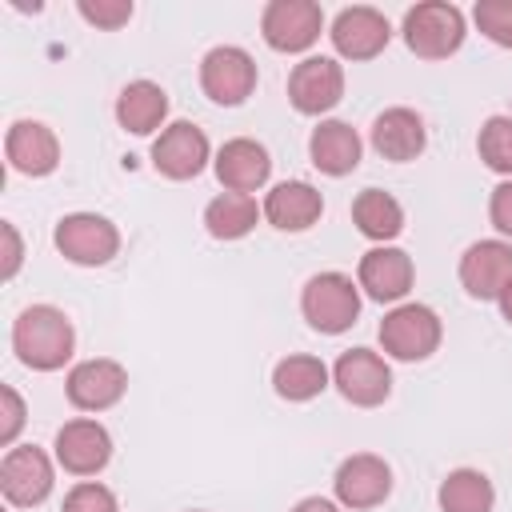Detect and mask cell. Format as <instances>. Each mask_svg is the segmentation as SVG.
I'll list each match as a JSON object with an SVG mask.
<instances>
[{
  "instance_id": "obj_1",
  "label": "cell",
  "mask_w": 512,
  "mask_h": 512,
  "mask_svg": "<svg viewBox=\"0 0 512 512\" xmlns=\"http://www.w3.org/2000/svg\"><path fill=\"white\" fill-rule=\"evenodd\" d=\"M12 348H16L20 364H28L36 372H56L72 360V348H76L72 320L52 304H32L12 324Z\"/></svg>"
},
{
  "instance_id": "obj_2",
  "label": "cell",
  "mask_w": 512,
  "mask_h": 512,
  "mask_svg": "<svg viewBox=\"0 0 512 512\" xmlns=\"http://www.w3.org/2000/svg\"><path fill=\"white\" fill-rule=\"evenodd\" d=\"M300 312L316 332L340 336L360 316V288L344 272H316L300 292Z\"/></svg>"
},
{
  "instance_id": "obj_3",
  "label": "cell",
  "mask_w": 512,
  "mask_h": 512,
  "mask_svg": "<svg viewBox=\"0 0 512 512\" xmlns=\"http://www.w3.org/2000/svg\"><path fill=\"white\" fill-rule=\"evenodd\" d=\"M404 44L420 60H444L464 44V12L448 0H424L404 12Z\"/></svg>"
},
{
  "instance_id": "obj_4",
  "label": "cell",
  "mask_w": 512,
  "mask_h": 512,
  "mask_svg": "<svg viewBox=\"0 0 512 512\" xmlns=\"http://www.w3.org/2000/svg\"><path fill=\"white\" fill-rule=\"evenodd\" d=\"M440 316L428 304H400L380 320V344L396 360H428L440 348Z\"/></svg>"
},
{
  "instance_id": "obj_5",
  "label": "cell",
  "mask_w": 512,
  "mask_h": 512,
  "mask_svg": "<svg viewBox=\"0 0 512 512\" xmlns=\"http://www.w3.org/2000/svg\"><path fill=\"white\" fill-rule=\"evenodd\" d=\"M56 248L64 260L72 264H84V268H96V264H108L116 252H120V232L108 216H96V212H72L56 224Z\"/></svg>"
},
{
  "instance_id": "obj_6",
  "label": "cell",
  "mask_w": 512,
  "mask_h": 512,
  "mask_svg": "<svg viewBox=\"0 0 512 512\" xmlns=\"http://www.w3.org/2000/svg\"><path fill=\"white\" fill-rule=\"evenodd\" d=\"M200 88L208 100L236 108L256 88V60L236 44H220L200 60Z\"/></svg>"
},
{
  "instance_id": "obj_7",
  "label": "cell",
  "mask_w": 512,
  "mask_h": 512,
  "mask_svg": "<svg viewBox=\"0 0 512 512\" xmlns=\"http://www.w3.org/2000/svg\"><path fill=\"white\" fill-rule=\"evenodd\" d=\"M332 384L340 388V396L348 404L376 408L392 392V372H388V364H384L380 352H372V348H348V352H340V360L332 368Z\"/></svg>"
},
{
  "instance_id": "obj_8",
  "label": "cell",
  "mask_w": 512,
  "mask_h": 512,
  "mask_svg": "<svg viewBox=\"0 0 512 512\" xmlns=\"http://www.w3.org/2000/svg\"><path fill=\"white\" fill-rule=\"evenodd\" d=\"M0 492L16 508L44 504L52 492V460L36 444H16L0 460Z\"/></svg>"
},
{
  "instance_id": "obj_9",
  "label": "cell",
  "mask_w": 512,
  "mask_h": 512,
  "mask_svg": "<svg viewBox=\"0 0 512 512\" xmlns=\"http://www.w3.org/2000/svg\"><path fill=\"white\" fill-rule=\"evenodd\" d=\"M324 12L312 0H272L260 16V32L276 52H304L320 40Z\"/></svg>"
},
{
  "instance_id": "obj_10",
  "label": "cell",
  "mask_w": 512,
  "mask_h": 512,
  "mask_svg": "<svg viewBox=\"0 0 512 512\" xmlns=\"http://www.w3.org/2000/svg\"><path fill=\"white\" fill-rule=\"evenodd\" d=\"M332 488H336V500L352 512L360 508H376L388 500L392 492V468L384 456L376 452H356L348 460H340L336 476H332Z\"/></svg>"
},
{
  "instance_id": "obj_11",
  "label": "cell",
  "mask_w": 512,
  "mask_h": 512,
  "mask_svg": "<svg viewBox=\"0 0 512 512\" xmlns=\"http://www.w3.org/2000/svg\"><path fill=\"white\" fill-rule=\"evenodd\" d=\"M344 96V68L332 56H308L288 76V100L304 116H320L336 108Z\"/></svg>"
},
{
  "instance_id": "obj_12",
  "label": "cell",
  "mask_w": 512,
  "mask_h": 512,
  "mask_svg": "<svg viewBox=\"0 0 512 512\" xmlns=\"http://www.w3.org/2000/svg\"><path fill=\"white\" fill-rule=\"evenodd\" d=\"M332 48L344 56V60H372L388 48L392 40V28H388V16L368 8V4H352V8H340L336 20H332Z\"/></svg>"
},
{
  "instance_id": "obj_13",
  "label": "cell",
  "mask_w": 512,
  "mask_h": 512,
  "mask_svg": "<svg viewBox=\"0 0 512 512\" xmlns=\"http://www.w3.org/2000/svg\"><path fill=\"white\" fill-rule=\"evenodd\" d=\"M208 164V136L192 120L168 124L152 144V168L168 180H192Z\"/></svg>"
},
{
  "instance_id": "obj_14",
  "label": "cell",
  "mask_w": 512,
  "mask_h": 512,
  "mask_svg": "<svg viewBox=\"0 0 512 512\" xmlns=\"http://www.w3.org/2000/svg\"><path fill=\"white\" fill-rule=\"evenodd\" d=\"M128 388V372L120 360H108V356H96V360H84L68 372L64 380V392H68V404L80 408V412H104L112 408Z\"/></svg>"
},
{
  "instance_id": "obj_15",
  "label": "cell",
  "mask_w": 512,
  "mask_h": 512,
  "mask_svg": "<svg viewBox=\"0 0 512 512\" xmlns=\"http://www.w3.org/2000/svg\"><path fill=\"white\" fill-rule=\"evenodd\" d=\"M512 280V244L504 240H476L460 256V284L472 300H496Z\"/></svg>"
},
{
  "instance_id": "obj_16",
  "label": "cell",
  "mask_w": 512,
  "mask_h": 512,
  "mask_svg": "<svg viewBox=\"0 0 512 512\" xmlns=\"http://www.w3.org/2000/svg\"><path fill=\"white\" fill-rule=\"evenodd\" d=\"M56 460L72 476H96L112 460V436L96 420H68L56 432Z\"/></svg>"
},
{
  "instance_id": "obj_17",
  "label": "cell",
  "mask_w": 512,
  "mask_h": 512,
  "mask_svg": "<svg viewBox=\"0 0 512 512\" xmlns=\"http://www.w3.org/2000/svg\"><path fill=\"white\" fill-rule=\"evenodd\" d=\"M412 276H416V272H412V256H408L404 248H392V244L368 248V252L360 256V268H356L360 288H364L372 300H380V304L408 296Z\"/></svg>"
},
{
  "instance_id": "obj_18",
  "label": "cell",
  "mask_w": 512,
  "mask_h": 512,
  "mask_svg": "<svg viewBox=\"0 0 512 512\" xmlns=\"http://www.w3.org/2000/svg\"><path fill=\"white\" fill-rule=\"evenodd\" d=\"M4 156L24 176H48L60 164V140L40 120H16L4 136Z\"/></svg>"
},
{
  "instance_id": "obj_19",
  "label": "cell",
  "mask_w": 512,
  "mask_h": 512,
  "mask_svg": "<svg viewBox=\"0 0 512 512\" xmlns=\"http://www.w3.org/2000/svg\"><path fill=\"white\" fill-rule=\"evenodd\" d=\"M324 212V196L308 180H284L264 196V216L280 232H308Z\"/></svg>"
},
{
  "instance_id": "obj_20",
  "label": "cell",
  "mask_w": 512,
  "mask_h": 512,
  "mask_svg": "<svg viewBox=\"0 0 512 512\" xmlns=\"http://www.w3.org/2000/svg\"><path fill=\"white\" fill-rule=\"evenodd\" d=\"M424 144H428V132L412 108H384L372 120V148L392 164L416 160L424 152Z\"/></svg>"
},
{
  "instance_id": "obj_21",
  "label": "cell",
  "mask_w": 512,
  "mask_h": 512,
  "mask_svg": "<svg viewBox=\"0 0 512 512\" xmlns=\"http://www.w3.org/2000/svg\"><path fill=\"white\" fill-rule=\"evenodd\" d=\"M272 172V160H268V148L248 140V136H236L228 144H220L216 152V176L228 192H256Z\"/></svg>"
},
{
  "instance_id": "obj_22",
  "label": "cell",
  "mask_w": 512,
  "mask_h": 512,
  "mask_svg": "<svg viewBox=\"0 0 512 512\" xmlns=\"http://www.w3.org/2000/svg\"><path fill=\"white\" fill-rule=\"evenodd\" d=\"M360 136L352 124L344 120H320L312 128V140H308V156L320 172L328 176H348L356 164H360Z\"/></svg>"
},
{
  "instance_id": "obj_23",
  "label": "cell",
  "mask_w": 512,
  "mask_h": 512,
  "mask_svg": "<svg viewBox=\"0 0 512 512\" xmlns=\"http://www.w3.org/2000/svg\"><path fill=\"white\" fill-rule=\"evenodd\" d=\"M168 116V92L152 80H132L124 84V92L116 96V120L120 128H128L132 136H148L164 124Z\"/></svg>"
},
{
  "instance_id": "obj_24",
  "label": "cell",
  "mask_w": 512,
  "mask_h": 512,
  "mask_svg": "<svg viewBox=\"0 0 512 512\" xmlns=\"http://www.w3.org/2000/svg\"><path fill=\"white\" fill-rule=\"evenodd\" d=\"M272 388L280 400H292V404H304L312 396H320L328 388V364L320 356H284L276 368H272Z\"/></svg>"
},
{
  "instance_id": "obj_25",
  "label": "cell",
  "mask_w": 512,
  "mask_h": 512,
  "mask_svg": "<svg viewBox=\"0 0 512 512\" xmlns=\"http://www.w3.org/2000/svg\"><path fill=\"white\" fill-rule=\"evenodd\" d=\"M352 224L368 236V240H396L404 232V208L396 196L380 192V188H364L352 200Z\"/></svg>"
},
{
  "instance_id": "obj_26",
  "label": "cell",
  "mask_w": 512,
  "mask_h": 512,
  "mask_svg": "<svg viewBox=\"0 0 512 512\" xmlns=\"http://www.w3.org/2000/svg\"><path fill=\"white\" fill-rule=\"evenodd\" d=\"M256 220H260V208L244 192H220L204 208V228L216 240H240V236H248L256 228Z\"/></svg>"
},
{
  "instance_id": "obj_27",
  "label": "cell",
  "mask_w": 512,
  "mask_h": 512,
  "mask_svg": "<svg viewBox=\"0 0 512 512\" xmlns=\"http://www.w3.org/2000/svg\"><path fill=\"white\" fill-rule=\"evenodd\" d=\"M496 488L476 468H456L440 484V512H492Z\"/></svg>"
},
{
  "instance_id": "obj_28",
  "label": "cell",
  "mask_w": 512,
  "mask_h": 512,
  "mask_svg": "<svg viewBox=\"0 0 512 512\" xmlns=\"http://www.w3.org/2000/svg\"><path fill=\"white\" fill-rule=\"evenodd\" d=\"M476 148L492 172L512 180V116H488L476 136Z\"/></svg>"
},
{
  "instance_id": "obj_29",
  "label": "cell",
  "mask_w": 512,
  "mask_h": 512,
  "mask_svg": "<svg viewBox=\"0 0 512 512\" xmlns=\"http://www.w3.org/2000/svg\"><path fill=\"white\" fill-rule=\"evenodd\" d=\"M472 16H476L480 32H484L492 44L512 48V0H480V4L472 8Z\"/></svg>"
},
{
  "instance_id": "obj_30",
  "label": "cell",
  "mask_w": 512,
  "mask_h": 512,
  "mask_svg": "<svg viewBox=\"0 0 512 512\" xmlns=\"http://www.w3.org/2000/svg\"><path fill=\"white\" fill-rule=\"evenodd\" d=\"M60 512H120V504H116V496H112L104 484L84 480V484L68 488V496H64V508H60Z\"/></svg>"
},
{
  "instance_id": "obj_31",
  "label": "cell",
  "mask_w": 512,
  "mask_h": 512,
  "mask_svg": "<svg viewBox=\"0 0 512 512\" xmlns=\"http://www.w3.org/2000/svg\"><path fill=\"white\" fill-rule=\"evenodd\" d=\"M76 12L96 28H120L132 20V0H80Z\"/></svg>"
},
{
  "instance_id": "obj_32",
  "label": "cell",
  "mask_w": 512,
  "mask_h": 512,
  "mask_svg": "<svg viewBox=\"0 0 512 512\" xmlns=\"http://www.w3.org/2000/svg\"><path fill=\"white\" fill-rule=\"evenodd\" d=\"M0 400H4V420H0V444H4V448H12L16 432L24 428V400H20V392H16L12 384H4V388H0Z\"/></svg>"
},
{
  "instance_id": "obj_33",
  "label": "cell",
  "mask_w": 512,
  "mask_h": 512,
  "mask_svg": "<svg viewBox=\"0 0 512 512\" xmlns=\"http://www.w3.org/2000/svg\"><path fill=\"white\" fill-rule=\"evenodd\" d=\"M488 216H492V228H496L500 236H512V180H504V184L492 188Z\"/></svg>"
},
{
  "instance_id": "obj_34",
  "label": "cell",
  "mask_w": 512,
  "mask_h": 512,
  "mask_svg": "<svg viewBox=\"0 0 512 512\" xmlns=\"http://www.w3.org/2000/svg\"><path fill=\"white\" fill-rule=\"evenodd\" d=\"M0 232H4V244H8V256H4V280H12V276H16V268H20L24 248H20V236H16V228H12V224H4Z\"/></svg>"
},
{
  "instance_id": "obj_35",
  "label": "cell",
  "mask_w": 512,
  "mask_h": 512,
  "mask_svg": "<svg viewBox=\"0 0 512 512\" xmlns=\"http://www.w3.org/2000/svg\"><path fill=\"white\" fill-rule=\"evenodd\" d=\"M292 512H340V508H336L332 500H324V496H304Z\"/></svg>"
},
{
  "instance_id": "obj_36",
  "label": "cell",
  "mask_w": 512,
  "mask_h": 512,
  "mask_svg": "<svg viewBox=\"0 0 512 512\" xmlns=\"http://www.w3.org/2000/svg\"><path fill=\"white\" fill-rule=\"evenodd\" d=\"M496 300H500V312H504V320H508V324H512V280H508V284H504V292H500V296H496Z\"/></svg>"
}]
</instances>
